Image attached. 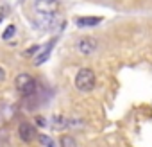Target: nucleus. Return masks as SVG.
<instances>
[{
	"label": "nucleus",
	"mask_w": 152,
	"mask_h": 147,
	"mask_svg": "<svg viewBox=\"0 0 152 147\" xmlns=\"http://www.w3.org/2000/svg\"><path fill=\"white\" fill-rule=\"evenodd\" d=\"M95 72L91 68H81L77 72V76H75V88H77L79 92H91L95 88Z\"/></svg>",
	"instance_id": "f257e3e1"
},
{
	"label": "nucleus",
	"mask_w": 152,
	"mask_h": 147,
	"mask_svg": "<svg viewBox=\"0 0 152 147\" xmlns=\"http://www.w3.org/2000/svg\"><path fill=\"white\" fill-rule=\"evenodd\" d=\"M15 86L23 97H29V95H32L36 92V81L29 76V74H20V76H16Z\"/></svg>",
	"instance_id": "f03ea898"
},
{
	"label": "nucleus",
	"mask_w": 152,
	"mask_h": 147,
	"mask_svg": "<svg viewBox=\"0 0 152 147\" xmlns=\"http://www.w3.org/2000/svg\"><path fill=\"white\" fill-rule=\"evenodd\" d=\"M95 49H97V41H95V38H83V40L79 41V52L84 54V56L93 54Z\"/></svg>",
	"instance_id": "7ed1b4c3"
},
{
	"label": "nucleus",
	"mask_w": 152,
	"mask_h": 147,
	"mask_svg": "<svg viewBox=\"0 0 152 147\" xmlns=\"http://www.w3.org/2000/svg\"><path fill=\"white\" fill-rule=\"evenodd\" d=\"M18 135H20L22 142H32L34 136H36V127H32L31 124L23 122V124L20 126V129H18Z\"/></svg>",
	"instance_id": "20e7f679"
},
{
	"label": "nucleus",
	"mask_w": 152,
	"mask_h": 147,
	"mask_svg": "<svg viewBox=\"0 0 152 147\" xmlns=\"http://www.w3.org/2000/svg\"><path fill=\"white\" fill-rule=\"evenodd\" d=\"M75 24L79 27H95V25L100 24V18H97V16H83V18L75 20Z\"/></svg>",
	"instance_id": "39448f33"
},
{
	"label": "nucleus",
	"mask_w": 152,
	"mask_h": 147,
	"mask_svg": "<svg viewBox=\"0 0 152 147\" xmlns=\"http://www.w3.org/2000/svg\"><path fill=\"white\" fill-rule=\"evenodd\" d=\"M52 47H54V41H50L48 45H45L43 49H41V52H39V56L34 59V63L36 65H41L43 61H47V57H48V54H50V50H52Z\"/></svg>",
	"instance_id": "423d86ee"
},
{
	"label": "nucleus",
	"mask_w": 152,
	"mask_h": 147,
	"mask_svg": "<svg viewBox=\"0 0 152 147\" xmlns=\"http://www.w3.org/2000/svg\"><path fill=\"white\" fill-rule=\"evenodd\" d=\"M59 145H61V147H77V143H75V138L70 136V135H63L61 140H59Z\"/></svg>",
	"instance_id": "0eeeda50"
},
{
	"label": "nucleus",
	"mask_w": 152,
	"mask_h": 147,
	"mask_svg": "<svg viewBox=\"0 0 152 147\" xmlns=\"http://www.w3.org/2000/svg\"><path fill=\"white\" fill-rule=\"evenodd\" d=\"M15 34H16V27H15V25H7V29L2 32V38H4V40H11Z\"/></svg>",
	"instance_id": "6e6552de"
},
{
	"label": "nucleus",
	"mask_w": 152,
	"mask_h": 147,
	"mask_svg": "<svg viewBox=\"0 0 152 147\" xmlns=\"http://www.w3.org/2000/svg\"><path fill=\"white\" fill-rule=\"evenodd\" d=\"M39 140H41V143H43L45 147H56L54 142H52V138H48L47 135H39Z\"/></svg>",
	"instance_id": "1a4fd4ad"
},
{
	"label": "nucleus",
	"mask_w": 152,
	"mask_h": 147,
	"mask_svg": "<svg viewBox=\"0 0 152 147\" xmlns=\"http://www.w3.org/2000/svg\"><path fill=\"white\" fill-rule=\"evenodd\" d=\"M36 124H38V126H45V118L38 117V118H36Z\"/></svg>",
	"instance_id": "9d476101"
},
{
	"label": "nucleus",
	"mask_w": 152,
	"mask_h": 147,
	"mask_svg": "<svg viewBox=\"0 0 152 147\" xmlns=\"http://www.w3.org/2000/svg\"><path fill=\"white\" fill-rule=\"evenodd\" d=\"M6 79V72H4V68L0 66V81H4Z\"/></svg>",
	"instance_id": "9b49d317"
},
{
	"label": "nucleus",
	"mask_w": 152,
	"mask_h": 147,
	"mask_svg": "<svg viewBox=\"0 0 152 147\" xmlns=\"http://www.w3.org/2000/svg\"><path fill=\"white\" fill-rule=\"evenodd\" d=\"M34 2H43V0H34Z\"/></svg>",
	"instance_id": "f8f14e48"
}]
</instances>
